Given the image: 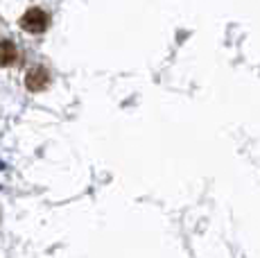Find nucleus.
I'll list each match as a JSON object with an SVG mask.
<instances>
[{"label": "nucleus", "mask_w": 260, "mask_h": 258, "mask_svg": "<svg viewBox=\"0 0 260 258\" xmlns=\"http://www.w3.org/2000/svg\"><path fill=\"white\" fill-rule=\"evenodd\" d=\"M18 25H21L25 32L41 34V32H46L48 25H50V16H48L46 9L32 7V9H27V12L21 16V23H18Z\"/></svg>", "instance_id": "1"}, {"label": "nucleus", "mask_w": 260, "mask_h": 258, "mask_svg": "<svg viewBox=\"0 0 260 258\" xmlns=\"http://www.w3.org/2000/svg\"><path fill=\"white\" fill-rule=\"evenodd\" d=\"M16 59H18L16 46L12 41H7V39H3L0 41V68H7L12 63H16Z\"/></svg>", "instance_id": "3"}, {"label": "nucleus", "mask_w": 260, "mask_h": 258, "mask_svg": "<svg viewBox=\"0 0 260 258\" xmlns=\"http://www.w3.org/2000/svg\"><path fill=\"white\" fill-rule=\"evenodd\" d=\"M48 84H50V73L43 66L32 68V71L27 73V77H25V86H27L29 91H34V93L43 91Z\"/></svg>", "instance_id": "2"}]
</instances>
